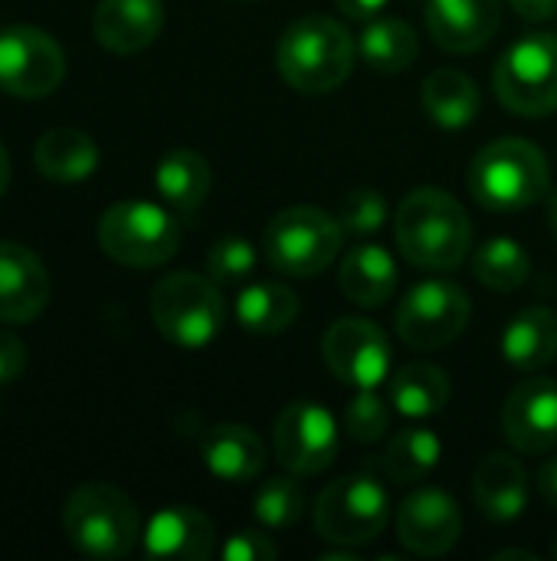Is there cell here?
<instances>
[{
  "label": "cell",
  "mask_w": 557,
  "mask_h": 561,
  "mask_svg": "<svg viewBox=\"0 0 557 561\" xmlns=\"http://www.w3.org/2000/svg\"><path fill=\"white\" fill-rule=\"evenodd\" d=\"M66 76L59 43L36 26L0 30V89L20 99L49 95Z\"/></svg>",
  "instance_id": "7c38bea8"
},
{
  "label": "cell",
  "mask_w": 557,
  "mask_h": 561,
  "mask_svg": "<svg viewBox=\"0 0 557 561\" xmlns=\"http://www.w3.org/2000/svg\"><path fill=\"white\" fill-rule=\"evenodd\" d=\"M236 319L253 335H279L299 319V296L282 283H253L236 299Z\"/></svg>",
  "instance_id": "f546056e"
},
{
  "label": "cell",
  "mask_w": 557,
  "mask_h": 561,
  "mask_svg": "<svg viewBox=\"0 0 557 561\" xmlns=\"http://www.w3.org/2000/svg\"><path fill=\"white\" fill-rule=\"evenodd\" d=\"M476 279L496 293H515L529 273H532V256L525 253V247L512 237H492L476 250L473 260Z\"/></svg>",
  "instance_id": "4dcf8cb0"
},
{
  "label": "cell",
  "mask_w": 557,
  "mask_h": 561,
  "mask_svg": "<svg viewBox=\"0 0 557 561\" xmlns=\"http://www.w3.org/2000/svg\"><path fill=\"white\" fill-rule=\"evenodd\" d=\"M492 85L499 102L529 118L557 112V36L529 33L496 62Z\"/></svg>",
  "instance_id": "9c48e42d"
},
{
  "label": "cell",
  "mask_w": 557,
  "mask_h": 561,
  "mask_svg": "<svg viewBox=\"0 0 557 561\" xmlns=\"http://www.w3.org/2000/svg\"><path fill=\"white\" fill-rule=\"evenodd\" d=\"M305 513V493L302 486L295 483V473L292 477H269L259 490H256V500H253V516L259 526L266 529H289L302 519Z\"/></svg>",
  "instance_id": "1f68e13d"
},
{
  "label": "cell",
  "mask_w": 557,
  "mask_h": 561,
  "mask_svg": "<svg viewBox=\"0 0 557 561\" xmlns=\"http://www.w3.org/2000/svg\"><path fill=\"white\" fill-rule=\"evenodd\" d=\"M440 457H443V440L433 431H427V427H404V431H397L387 440V447L374 460V467L391 483L410 486V483L427 480L437 470Z\"/></svg>",
  "instance_id": "4316f807"
},
{
  "label": "cell",
  "mask_w": 557,
  "mask_h": 561,
  "mask_svg": "<svg viewBox=\"0 0 557 561\" xmlns=\"http://www.w3.org/2000/svg\"><path fill=\"white\" fill-rule=\"evenodd\" d=\"M338 10H345V16L351 20H374L391 0H335Z\"/></svg>",
  "instance_id": "f35d334b"
},
{
  "label": "cell",
  "mask_w": 557,
  "mask_h": 561,
  "mask_svg": "<svg viewBox=\"0 0 557 561\" xmlns=\"http://www.w3.org/2000/svg\"><path fill=\"white\" fill-rule=\"evenodd\" d=\"M387 394H391V404L397 414L423 421V417L440 414L450 404L453 385L443 368H437L430 362H414L391 375Z\"/></svg>",
  "instance_id": "484cf974"
},
{
  "label": "cell",
  "mask_w": 557,
  "mask_h": 561,
  "mask_svg": "<svg viewBox=\"0 0 557 561\" xmlns=\"http://www.w3.org/2000/svg\"><path fill=\"white\" fill-rule=\"evenodd\" d=\"M473 316L466 289L453 279H423L397 306V335L414 352H437L456 342Z\"/></svg>",
  "instance_id": "30bf717a"
},
{
  "label": "cell",
  "mask_w": 557,
  "mask_h": 561,
  "mask_svg": "<svg viewBox=\"0 0 557 561\" xmlns=\"http://www.w3.org/2000/svg\"><path fill=\"white\" fill-rule=\"evenodd\" d=\"M358 43L332 16H302L289 23L276 46L282 79L302 95L335 92L355 69Z\"/></svg>",
  "instance_id": "7a4b0ae2"
},
{
  "label": "cell",
  "mask_w": 557,
  "mask_h": 561,
  "mask_svg": "<svg viewBox=\"0 0 557 561\" xmlns=\"http://www.w3.org/2000/svg\"><path fill=\"white\" fill-rule=\"evenodd\" d=\"M322 355L332 375L351 388H378L391 378V342L368 319H338L322 339Z\"/></svg>",
  "instance_id": "4fadbf2b"
},
{
  "label": "cell",
  "mask_w": 557,
  "mask_h": 561,
  "mask_svg": "<svg viewBox=\"0 0 557 561\" xmlns=\"http://www.w3.org/2000/svg\"><path fill=\"white\" fill-rule=\"evenodd\" d=\"M538 490H542V500L557 513V457L542 463V470H538Z\"/></svg>",
  "instance_id": "ab89813d"
},
{
  "label": "cell",
  "mask_w": 557,
  "mask_h": 561,
  "mask_svg": "<svg viewBox=\"0 0 557 561\" xmlns=\"http://www.w3.org/2000/svg\"><path fill=\"white\" fill-rule=\"evenodd\" d=\"M341 224L322 207H286L263 230V253L282 276L309 279L325 273L341 253Z\"/></svg>",
  "instance_id": "5b68a950"
},
{
  "label": "cell",
  "mask_w": 557,
  "mask_h": 561,
  "mask_svg": "<svg viewBox=\"0 0 557 561\" xmlns=\"http://www.w3.org/2000/svg\"><path fill=\"white\" fill-rule=\"evenodd\" d=\"M204 467L223 483H253L266 467V444L246 424H217L200 444Z\"/></svg>",
  "instance_id": "44dd1931"
},
{
  "label": "cell",
  "mask_w": 557,
  "mask_h": 561,
  "mask_svg": "<svg viewBox=\"0 0 557 561\" xmlns=\"http://www.w3.org/2000/svg\"><path fill=\"white\" fill-rule=\"evenodd\" d=\"M473 503L492 523H512L529 506V473L509 454H489L473 473Z\"/></svg>",
  "instance_id": "ffe728a7"
},
{
  "label": "cell",
  "mask_w": 557,
  "mask_h": 561,
  "mask_svg": "<svg viewBox=\"0 0 557 561\" xmlns=\"http://www.w3.org/2000/svg\"><path fill=\"white\" fill-rule=\"evenodd\" d=\"M217 549L213 523L194 506H167L144 529V552L154 559L204 561Z\"/></svg>",
  "instance_id": "d6986e66"
},
{
  "label": "cell",
  "mask_w": 557,
  "mask_h": 561,
  "mask_svg": "<svg viewBox=\"0 0 557 561\" xmlns=\"http://www.w3.org/2000/svg\"><path fill=\"white\" fill-rule=\"evenodd\" d=\"M423 108L440 128H466L479 115V89L460 69H433L423 82Z\"/></svg>",
  "instance_id": "f1b7e54d"
},
{
  "label": "cell",
  "mask_w": 557,
  "mask_h": 561,
  "mask_svg": "<svg viewBox=\"0 0 557 561\" xmlns=\"http://www.w3.org/2000/svg\"><path fill=\"white\" fill-rule=\"evenodd\" d=\"M62 529L69 542L89 559H121L141 536L138 506L108 483H85L69 493L62 506Z\"/></svg>",
  "instance_id": "277c9868"
},
{
  "label": "cell",
  "mask_w": 557,
  "mask_h": 561,
  "mask_svg": "<svg viewBox=\"0 0 557 561\" xmlns=\"http://www.w3.org/2000/svg\"><path fill=\"white\" fill-rule=\"evenodd\" d=\"M506 440L519 454H548L557 444V381L525 378L502 404Z\"/></svg>",
  "instance_id": "9a60e30c"
},
{
  "label": "cell",
  "mask_w": 557,
  "mask_h": 561,
  "mask_svg": "<svg viewBox=\"0 0 557 561\" xmlns=\"http://www.w3.org/2000/svg\"><path fill=\"white\" fill-rule=\"evenodd\" d=\"M154 187L174 214L190 217L194 210H200V204L213 187L210 161L194 148H174L158 161Z\"/></svg>",
  "instance_id": "603a6c76"
},
{
  "label": "cell",
  "mask_w": 557,
  "mask_h": 561,
  "mask_svg": "<svg viewBox=\"0 0 557 561\" xmlns=\"http://www.w3.org/2000/svg\"><path fill=\"white\" fill-rule=\"evenodd\" d=\"M23 368H26V345L13 332L0 329V385L16 381Z\"/></svg>",
  "instance_id": "8d00e7d4"
},
{
  "label": "cell",
  "mask_w": 557,
  "mask_h": 561,
  "mask_svg": "<svg viewBox=\"0 0 557 561\" xmlns=\"http://www.w3.org/2000/svg\"><path fill=\"white\" fill-rule=\"evenodd\" d=\"M227 561H272L279 556L276 542L256 529H243V533H233L220 552Z\"/></svg>",
  "instance_id": "d590c367"
},
{
  "label": "cell",
  "mask_w": 557,
  "mask_h": 561,
  "mask_svg": "<svg viewBox=\"0 0 557 561\" xmlns=\"http://www.w3.org/2000/svg\"><path fill=\"white\" fill-rule=\"evenodd\" d=\"M502 355L519 371H538L557 358V312L545 306L522 309L502 332Z\"/></svg>",
  "instance_id": "cb8c5ba5"
},
{
  "label": "cell",
  "mask_w": 557,
  "mask_h": 561,
  "mask_svg": "<svg viewBox=\"0 0 557 561\" xmlns=\"http://www.w3.org/2000/svg\"><path fill=\"white\" fill-rule=\"evenodd\" d=\"M98 243L105 256L131 270H151L177 253L181 227L171 210L151 201L112 204L98 220Z\"/></svg>",
  "instance_id": "ba28073f"
},
{
  "label": "cell",
  "mask_w": 557,
  "mask_h": 561,
  "mask_svg": "<svg viewBox=\"0 0 557 561\" xmlns=\"http://www.w3.org/2000/svg\"><path fill=\"white\" fill-rule=\"evenodd\" d=\"M318 539L338 549H361L374 542L391 523L387 486L371 473H348L328 483L312 510Z\"/></svg>",
  "instance_id": "8992f818"
},
{
  "label": "cell",
  "mask_w": 557,
  "mask_h": 561,
  "mask_svg": "<svg viewBox=\"0 0 557 561\" xmlns=\"http://www.w3.org/2000/svg\"><path fill=\"white\" fill-rule=\"evenodd\" d=\"M423 10L433 43L450 53L483 49L502 20L499 0H423Z\"/></svg>",
  "instance_id": "e0dca14e"
},
{
  "label": "cell",
  "mask_w": 557,
  "mask_h": 561,
  "mask_svg": "<svg viewBox=\"0 0 557 561\" xmlns=\"http://www.w3.org/2000/svg\"><path fill=\"white\" fill-rule=\"evenodd\" d=\"M338 444H341V431L335 414L315 401L286 404L272 431L276 460L295 477L325 473L338 457Z\"/></svg>",
  "instance_id": "8fae6325"
},
{
  "label": "cell",
  "mask_w": 557,
  "mask_h": 561,
  "mask_svg": "<svg viewBox=\"0 0 557 561\" xmlns=\"http://www.w3.org/2000/svg\"><path fill=\"white\" fill-rule=\"evenodd\" d=\"M256 247L243 237H223L207 253V273L213 283H243L256 273Z\"/></svg>",
  "instance_id": "e575fe53"
},
{
  "label": "cell",
  "mask_w": 557,
  "mask_h": 561,
  "mask_svg": "<svg viewBox=\"0 0 557 561\" xmlns=\"http://www.w3.org/2000/svg\"><path fill=\"white\" fill-rule=\"evenodd\" d=\"M49 302V273L43 260L23 247L0 240V322H33Z\"/></svg>",
  "instance_id": "2e32d148"
},
{
  "label": "cell",
  "mask_w": 557,
  "mask_h": 561,
  "mask_svg": "<svg viewBox=\"0 0 557 561\" xmlns=\"http://www.w3.org/2000/svg\"><path fill=\"white\" fill-rule=\"evenodd\" d=\"M394 237L397 250L414 266L450 273L469 256L473 224L466 207L453 194L440 187H417L397 207Z\"/></svg>",
  "instance_id": "6da1fadb"
},
{
  "label": "cell",
  "mask_w": 557,
  "mask_h": 561,
  "mask_svg": "<svg viewBox=\"0 0 557 561\" xmlns=\"http://www.w3.org/2000/svg\"><path fill=\"white\" fill-rule=\"evenodd\" d=\"M341 424H345V434L355 444H374L391 427V408H387L384 398L374 394V388H358V394L345 408Z\"/></svg>",
  "instance_id": "d6a6232c"
},
{
  "label": "cell",
  "mask_w": 557,
  "mask_h": 561,
  "mask_svg": "<svg viewBox=\"0 0 557 561\" xmlns=\"http://www.w3.org/2000/svg\"><path fill=\"white\" fill-rule=\"evenodd\" d=\"M492 559H496V561H509V559L538 561V556H535V552H519V549H502V552H496Z\"/></svg>",
  "instance_id": "60d3db41"
},
{
  "label": "cell",
  "mask_w": 557,
  "mask_h": 561,
  "mask_svg": "<svg viewBox=\"0 0 557 561\" xmlns=\"http://www.w3.org/2000/svg\"><path fill=\"white\" fill-rule=\"evenodd\" d=\"M509 3L529 23H545L557 13V0H509Z\"/></svg>",
  "instance_id": "74e56055"
},
{
  "label": "cell",
  "mask_w": 557,
  "mask_h": 561,
  "mask_svg": "<svg viewBox=\"0 0 557 561\" xmlns=\"http://www.w3.org/2000/svg\"><path fill=\"white\" fill-rule=\"evenodd\" d=\"M555 556H557V546H555Z\"/></svg>",
  "instance_id": "ee69618b"
},
{
  "label": "cell",
  "mask_w": 557,
  "mask_h": 561,
  "mask_svg": "<svg viewBox=\"0 0 557 561\" xmlns=\"http://www.w3.org/2000/svg\"><path fill=\"white\" fill-rule=\"evenodd\" d=\"M545 207H548V227H552V233L557 237V191L545 194Z\"/></svg>",
  "instance_id": "b9f144b4"
},
{
  "label": "cell",
  "mask_w": 557,
  "mask_h": 561,
  "mask_svg": "<svg viewBox=\"0 0 557 561\" xmlns=\"http://www.w3.org/2000/svg\"><path fill=\"white\" fill-rule=\"evenodd\" d=\"M7 184H10V158H7V148L0 145V194L7 191Z\"/></svg>",
  "instance_id": "7bdbcfd3"
},
{
  "label": "cell",
  "mask_w": 557,
  "mask_h": 561,
  "mask_svg": "<svg viewBox=\"0 0 557 561\" xmlns=\"http://www.w3.org/2000/svg\"><path fill=\"white\" fill-rule=\"evenodd\" d=\"M151 319L167 342L181 348H207L223 329L227 306L210 276L171 273L151 289Z\"/></svg>",
  "instance_id": "52a82bcc"
},
{
  "label": "cell",
  "mask_w": 557,
  "mask_h": 561,
  "mask_svg": "<svg viewBox=\"0 0 557 561\" xmlns=\"http://www.w3.org/2000/svg\"><path fill=\"white\" fill-rule=\"evenodd\" d=\"M338 224L345 233L351 237H368V233H378L387 220V201L381 191H371V187H358L351 194H345V201L338 204Z\"/></svg>",
  "instance_id": "836d02e7"
},
{
  "label": "cell",
  "mask_w": 557,
  "mask_h": 561,
  "mask_svg": "<svg viewBox=\"0 0 557 561\" xmlns=\"http://www.w3.org/2000/svg\"><path fill=\"white\" fill-rule=\"evenodd\" d=\"M548 158L525 138L489 141L469 168L473 197L492 214L525 210L548 194Z\"/></svg>",
  "instance_id": "3957f363"
},
{
  "label": "cell",
  "mask_w": 557,
  "mask_h": 561,
  "mask_svg": "<svg viewBox=\"0 0 557 561\" xmlns=\"http://www.w3.org/2000/svg\"><path fill=\"white\" fill-rule=\"evenodd\" d=\"M33 161L43 178L72 184V181L89 178L98 168V148L79 128H49L39 135L33 148Z\"/></svg>",
  "instance_id": "d4e9b609"
},
{
  "label": "cell",
  "mask_w": 557,
  "mask_h": 561,
  "mask_svg": "<svg viewBox=\"0 0 557 561\" xmlns=\"http://www.w3.org/2000/svg\"><path fill=\"white\" fill-rule=\"evenodd\" d=\"M338 286L345 299H351L361 309L384 306L397 289V263L394 256L378 243H358L345 253Z\"/></svg>",
  "instance_id": "7402d4cb"
},
{
  "label": "cell",
  "mask_w": 557,
  "mask_h": 561,
  "mask_svg": "<svg viewBox=\"0 0 557 561\" xmlns=\"http://www.w3.org/2000/svg\"><path fill=\"white\" fill-rule=\"evenodd\" d=\"M420 53L417 30L401 16H374L358 36V56L378 72H404Z\"/></svg>",
  "instance_id": "83f0119b"
},
{
  "label": "cell",
  "mask_w": 557,
  "mask_h": 561,
  "mask_svg": "<svg viewBox=\"0 0 557 561\" xmlns=\"http://www.w3.org/2000/svg\"><path fill=\"white\" fill-rule=\"evenodd\" d=\"M463 536V513L460 503L437 490L423 486L410 493L397 510V539L407 552L420 559H440L456 549Z\"/></svg>",
  "instance_id": "5bb4252c"
},
{
  "label": "cell",
  "mask_w": 557,
  "mask_h": 561,
  "mask_svg": "<svg viewBox=\"0 0 557 561\" xmlns=\"http://www.w3.org/2000/svg\"><path fill=\"white\" fill-rule=\"evenodd\" d=\"M164 30V0H102L92 16L95 39L118 53L131 56L148 49Z\"/></svg>",
  "instance_id": "ac0fdd59"
}]
</instances>
